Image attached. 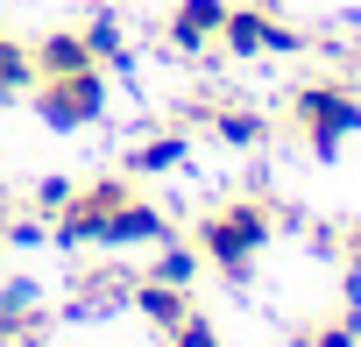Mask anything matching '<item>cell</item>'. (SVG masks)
<instances>
[{"label":"cell","mask_w":361,"mask_h":347,"mask_svg":"<svg viewBox=\"0 0 361 347\" xmlns=\"http://www.w3.org/2000/svg\"><path fill=\"white\" fill-rule=\"evenodd\" d=\"M347 248H354V255H361V220H354V227H347Z\"/></svg>","instance_id":"cell-16"},{"label":"cell","mask_w":361,"mask_h":347,"mask_svg":"<svg viewBox=\"0 0 361 347\" xmlns=\"http://www.w3.org/2000/svg\"><path fill=\"white\" fill-rule=\"evenodd\" d=\"M220 43H227L234 57H298V50H305V36L283 29L276 15H262V8H227Z\"/></svg>","instance_id":"cell-4"},{"label":"cell","mask_w":361,"mask_h":347,"mask_svg":"<svg viewBox=\"0 0 361 347\" xmlns=\"http://www.w3.org/2000/svg\"><path fill=\"white\" fill-rule=\"evenodd\" d=\"M185 156H192L185 135H149L142 149H128V178H163V170H177Z\"/></svg>","instance_id":"cell-8"},{"label":"cell","mask_w":361,"mask_h":347,"mask_svg":"<svg viewBox=\"0 0 361 347\" xmlns=\"http://www.w3.org/2000/svg\"><path fill=\"white\" fill-rule=\"evenodd\" d=\"M227 22V0H177V15H170V50H206Z\"/></svg>","instance_id":"cell-5"},{"label":"cell","mask_w":361,"mask_h":347,"mask_svg":"<svg viewBox=\"0 0 361 347\" xmlns=\"http://www.w3.org/2000/svg\"><path fill=\"white\" fill-rule=\"evenodd\" d=\"M213 135L227 142V149H262V114H241V106H213Z\"/></svg>","instance_id":"cell-9"},{"label":"cell","mask_w":361,"mask_h":347,"mask_svg":"<svg viewBox=\"0 0 361 347\" xmlns=\"http://www.w3.org/2000/svg\"><path fill=\"white\" fill-rule=\"evenodd\" d=\"M269 234H276V213H269L262 199H234V206H220L213 220H199V241H192V248H199L220 276H234V284H241Z\"/></svg>","instance_id":"cell-1"},{"label":"cell","mask_w":361,"mask_h":347,"mask_svg":"<svg viewBox=\"0 0 361 347\" xmlns=\"http://www.w3.org/2000/svg\"><path fill=\"white\" fill-rule=\"evenodd\" d=\"M206 269V255L192 241H156V262H149V284H170V291H192Z\"/></svg>","instance_id":"cell-7"},{"label":"cell","mask_w":361,"mask_h":347,"mask_svg":"<svg viewBox=\"0 0 361 347\" xmlns=\"http://www.w3.org/2000/svg\"><path fill=\"white\" fill-rule=\"evenodd\" d=\"M36 114L50 121V128H92L99 114H106V78H99V64H85V71H64V78H36Z\"/></svg>","instance_id":"cell-3"},{"label":"cell","mask_w":361,"mask_h":347,"mask_svg":"<svg viewBox=\"0 0 361 347\" xmlns=\"http://www.w3.org/2000/svg\"><path fill=\"white\" fill-rule=\"evenodd\" d=\"M85 50H92L99 64H128V36H121V22H114V15H92V22H85Z\"/></svg>","instance_id":"cell-12"},{"label":"cell","mask_w":361,"mask_h":347,"mask_svg":"<svg viewBox=\"0 0 361 347\" xmlns=\"http://www.w3.org/2000/svg\"><path fill=\"white\" fill-rule=\"evenodd\" d=\"M64 199H71V185H64V178H43V185H36V213H43V220H57V213H64Z\"/></svg>","instance_id":"cell-15"},{"label":"cell","mask_w":361,"mask_h":347,"mask_svg":"<svg viewBox=\"0 0 361 347\" xmlns=\"http://www.w3.org/2000/svg\"><path fill=\"white\" fill-rule=\"evenodd\" d=\"M290 121L305 128L312 156H319V163H333V156H340V142H347V135H361V99H354L347 85L319 78V85H298V92H290Z\"/></svg>","instance_id":"cell-2"},{"label":"cell","mask_w":361,"mask_h":347,"mask_svg":"<svg viewBox=\"0 0 361 347\" xmlns=\"http://www.w3.org/2000/svg\"><path fill=\"white\" fill-rule=\"evenodd\" d=\"M29 57H36V78H64V71H85V64H99V57L85 50V29H57V36H43Z\"/></svg>","instance_id":"cell-6"},{"label":"cell","mask_w":361,"mask_h":347,"mask_svg":"<svg viewBox=\"0 0 361 347\" xmlns=\"http://www.w3.org/2000/svg\"><path fill=\"white\" fill-rule=\"evenodd\" d=\"M0 85L8 92H36V57L22 43H8V36H0Z\"/></svg>","instance_id":"cell-13"},{"label":"cell","mask_w":361,"mask_h":347,"mask_svg":"<svg viewBox=\"0 0 361 347\" xmlns=\"http://www.w3.org/2000/svg\"><path fill=\"white\" fill-rule=\"evenodd\" d=\"M163 347H220V326H213L206 312H192V305H185V312L163 326Z\"/></svg>","instance_id":"cell-11"},{"label":"cell","mask_w":361,"mask_h":347,"mask_svg":"<svg viewBox=\"0 0 361 347\" xmlns=\"http://www.w3.org/2000/svg\"><path fill=\"white\" fill-rule=\"evenodd\" d=\"M290 347H361V312H340L326 333H298Z\"/></svg>","instance_id":"cell-14"},{"label":"cell","mask_w":361,"mask_h":347,"mask_svg":"<svg viewBox=\"0 0 361 347\" xmlns=\"http://www.w3.org/2000/svg\"><path fill=\"white\" fill-rule=\"evenodd\" d=\"M135 305H142V312H149V326L163 333V326H170L177 312L192 305V291H170V284H149V276H142V284H135Z\"/></svg>","instance_id":"cell-10"}]
</instances>
